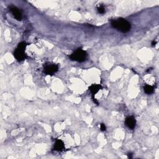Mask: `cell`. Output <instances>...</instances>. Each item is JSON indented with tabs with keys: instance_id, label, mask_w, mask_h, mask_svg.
<instances>
[{
	"instance_id": "1",
	"label": "cell",
	"mask_w": 159,
	"mask_h": 159,
	"mask_svg": "<svg viewBox=\"0 0 159 159\" xmlns=\"http://www.w3.org/2000/svg\"><path fill=\"white\" fill-rule=\"evenodd\" d=\"M111 25L113 28L117 29L123 33H126L131 29V26L126 19L124 18H118L111 21Z\"/></svg>"
},
{
	"instance_id": "2",
	"label": "cell",
	"mask_w": 159,
	"mask_h": 159,
	"mask_svg": "<svg viewBox=\"0 0 159 159\" xmlns=\"http://www.w3.org/2000/svg\"><path fill=\"white\" fill-rule=\"evenodd\" d=\"M27 44L24 42H22L18 44L17 48L14 52V56L18 61H22L26 58L25 50Z\"/></svg>"
},
{
	"instance_id": "3",
	"label": "cell",
	"mask_w": 159,
	"mask_h": 159,
	"mask_svg": "<svg viewBox=\"0 0 159 159\" xmlns=\"http://www.w3.org/2000/svg\"><path fill=\"white\" fill-rule=\"evenodd\" d=\"M88 54L87 52L85 51L84 50L81 49H78L76 51H75L71 56H70V58L72 60L76 61L78 62H83L87 58Z\"/></svg>"
},
{
	"instance_id": "4",
	"label": "cell",
	"mask_w": 159,
	"mask_h": 159,
	"mask_svg": "<svg viewBox=\"0 0 159 159\" xmlns=\"http://www.w3.org/2000/svg\"><path fill=\"white\" fill-rule=\"evenodd\" d=\"M58 66L53 63H46L44 65V73L48 75H53L58 71Z\"/></svg>"
},
{
	"instance_id": "5",
	"label": "cell",
	"mask_w": 159,
	"mask_h": 159,
	"mask_svg": "<svg viewBox=\"0 0 159 159\" xmlns=\"http://www.w3.org/2000/svg\"><path fill=\"white\" fill-rule=\"evenodd\" d=\"M125 124L128 128L131 129H134L136 125V120L134 116H128L126 118Z\"/></svg>"
},
{
	"instance_id": "6",
	"label": "cell",
	"mask_w": 159,
	"mask_h": 159,
	"mask_svg": "<svg viewBox=\"0 0 159 159\" xmlns=\"http://www.w3.org/2000/svg\"><path fill=\"white\" fill-rule=\"evenodd\" d=\"M10 10L12 12L15 18H16L17 21H21L22 16V13L19 9L16 6H12L10 7Z\"/></svg>"
},
{
	"instance_id": "7",
	"label": "cell",
	"mask_w": 159,
	"mask_h": 159,
	"mask_svg": "<svg viewBox=\"0 0 159 159\" xmlns=\"http://www.w3.org/2000/svg\"><path fill=\"white\" fill-rule=\"evenodd\" d=\"M53 148L55 151L58 152H61L63 151V150L65 149L64 142H63L62 140L57 139L55 142V144H54Z\"/></svg>"
},
{
	"instance_id": "8",
	"label": "cell",
	"mask_w": 159,
	"mask_h": 159,
	"mask_svg": "<svg viewBox=\"0 0 159 159\" xmlns=\"http://www.w3.org/2000/svg\"><path fill=\"white\" fill-rule=\"evenodd\" d=\"M102 88V86L99 84H93L89 87V90L92 94L93 97Z\"/></svg>"
},
{
	"instance_id": "9",
	"label": "cell",
	"mask_w": 159,
	"mask_h": 159,
	"mask_svg": "<svg viewBox=\"0 0 159 159\" xmlns=\"http://www.w3.org/2000/svg\"><path fill=\"white\" fill-rule=\"evenodd\" d=\"M154 89L155 88H154L153 86H151V85H149L147 84L145 85L144 87V90L145 93L148 94L153 93L154 92Z\"/></svg>"
},
{
	"instance_id": "10",
	"label": "cell",
	"mask_w": 159,
	"mask_h": 159,
	"mask_svg": "<svg viewBox=\"0 0 159 159\" xmlns=\"http://www.w3.org/2000/svg\"><path fill=\"white\" fill-rule=\"evenodd\" d=\"M98 11L100 14H104L105 12V8L103 6H100L98 8Z\"/></svg>"
},
{
	"instance_id": "11",
	"label": "cell",
	"mask_w": 159,
	"mask_h": 159,
	"mask_svg": "<svg viewBox=\"0 0 159 159\" xmlns=\"http://www.w3.org/2000/svg\"><path fill=\"white\" fill-rule=\"evenodd\" d=\"M100 129L102 131H105L106 130V127L105 124H103V123H101L100 124Z\"/></svg>"
},
{
	"instance_id": "12",
	"label": "cell",
	"mask_w": 159,
	"mask_h": 159,
	"mask_svg": "<svg viewBox=\"0 0 159 159\" xmlns=\"http://www.w3.org/2000/svg\"><path fill=\"white\" fill-rule=\"evenodd\" d=\"M128 158H133V154L132 153H128Z\"/></svg>"
},
{
	"instance_id": "13",
	"label": "cell",
	"mask_w": 159,
	"mask_h": 159,
	"mask_svg": "<svg viewBox=\"0 0 159 159\" xmlns=\"http://www.w3.org/2000/svg\"><path fill=\"white\" fill-rule=\"evenodd\" d=\"M156 44H157V42L156 41H154V40H153V41H152V46H155V45H156Z\"/></svg>"
}]
</instances>
